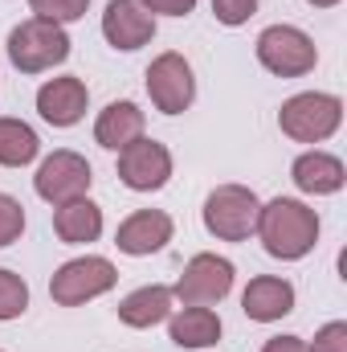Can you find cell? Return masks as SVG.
<instances>
[{
  "mask_svg": "<svg viewBox=\"0 0 347 352\" xmlns=\"http://www.w3.org/2000/svg\"><path fill=\"white\" fill-rule=\"evenodd\" d=\"M265 246L270 258L282 263H298L315 250L319 242V213L294 197H274L270 205L258 209V230H254Z\"/></svg>",
  "mask_w": 347,
  "mask_h": 352,
  "instance_id": "obj_1",
  "label": "cell"
},
{
  "mask_svg": "<svg viewBox=\"0 0 347 352\" xmlns=\"http://www.w3.org/2000/svg\"><path fill=\"white\" fill-rule=\"evenodd\" d=\"M339 123H344V98L323 94V90L294 94L278 111V127L294 144H323V140H331L339 131Z\"/></svg>",
  "mask_w": 347,
  "mask_h": 352,
  "instance_id": "obj_2",
  "label": "cell"
},
{
  "mask_svg": "<svg viewBox=\"0 0 347 352\" xmlns=\"http://www.w3.org/2000/svg\"><path fill=\"white\" fill-rule=\"evenodd\" d=\"M70 58V37L62 25L53 21H41V16H29L21 21L12 33H8V62L21 70V74H41V70H53Z\"/></svg>",
  "mask_w": 347,
  "mask_h": 352,
  "instance_id": "obj_3",
  "label": "cell"
},
{
  "mask_svg": "<svg viewBox=\"0 0 347 352\" xmlns=\"http://www.w3.org/2000/svg\"><path fill=\"white\" fill-rule=\"evenodd\" d=\"M258 192L246 184H221L204 201V230L221 242H246L258 230Z\"/></svg>",
  "mask_w": 347,
  "mask_h": 352,
  "instance_id": "obj_4",
  "label": "cell"
},
{
  "mask_svg": "<svg viewBox=\"0 0 347 352\" xmlns=\"http://www.w3.org/2000/svg\"><path fill=\"white\" fill-rule=\"evenodd\" d=\"M115 283H119L115 263H110V258H98V254H86V258H70V263H62L53 270L49 295H53V303H62V307H78V303H86V299L106 295Z\"/></svg>",
  "mask_w": 347,
  "mask_h": 352,
  "instance_id": "obj_5",
  "label": "cell"
},
{
  "mask_svg": "<svg viewBox=\"0 0 347 352\" xmlns=\"http://www.w3.org/2000/svg\"><path fill=\"white\" fill-rule=\"evenodd\" d=\"M258 62L270 74H278V78H302V74L315 70L319 50L294 25H270V29H261V37H258Z\"/></svg>",
  "mask_w": 347,
  "mask_h": 352,
  "instance_id": "obj_6",
  "label": "cell"
},
{
  "mask_svg": "<svg viewBox=\"0 0 347 352\" xmlns=\"http://www.w3.org/2000/svg\"><path fill=\"white\" fill-rule=\"evenodd\" d=\"M233 291V263L221 254H196L188 258L184 274L176 278L172 299H180L184 307H213Z\"/></svg>",
  "mask_w": 347,
  "mask_h": 352,
  "instance_id": "obj_7",
  "label": "cell"
},
{
  "mask_svg": "<svg viewBox=\"0 0 347 352\" xmlns=\"http://www.w3.org/2000/svg\"><path fill=\"white\" fill-rule=\"evenodd\" d=\"M90 184H94V173H90L86 156H78V152H70V148L45 156L41 168H37V176H33L37 197L49 201V205H66V201L86 197Z\"/></svg>",
  "mask_w": 347,
  "mask_h": 352,
  "instance_id": "obj_8",
  "label": "cell"
},
{
  "mask_svg": "<svg viewBox=\"0 0 347 352\" xmlns=\"http://www.w3.org/2000/svg\"><path fill=\"white\" fill-rule=\"evenodd\" d=\"M147 94L156 102V111L164 115H184L196 98V78H192V66L184 54H160L152 66H147Z\"/></svg>",
  "mask_w": 347,
  "mask_h": 352,
  "instance_id": "obj_9",
  "label": "cell"
},
{
  "mask_svg": "<svg viewBox=\"0 0 347 352\" xmlns=\"http://www.w3.org/2000/svg\"><path fill=\"white\" fill-rule=\"evenodd\" d=\"M172 176V152L156 140H135L119 152V180L135 192H156Z\"/></svg>",
  "mask_w": 347,
  "mask_h": 352,
  "instance_id": "obj_10",
  "label": "cell"
},
{
  "mask_svg": "<svg viewBox=\"0 0 347 352\" xmlns=\"http://www.w3.org/2000/svg\"><path fill=\"white\" fill-rule=\"evenodd\" d=\"M102 37L115 50L131 54V50H139L156 37V16L139 0H110L106 12H102Z\"/></svg>",
  "mask_w": 347,
  "mask_h": 352,
  "instance_id": "obj_11",
  "label": "cell"
},
{
  "mask_svg": "<svg viewBox=\"0 0 347 352\" xmlns=\"http://www.w3.org/2000/svg\"><path fill=\"white\" fill-rule=\"evenodd\" d=\"M172 230L176 226L164 209H139V213H131V217L119 226L115 246H119L123 254H131V258H143V254L164 250V246L172 242Z\"/></svg>",
  "mask_w": 347,
  "mask_h": 352,
  "instance_id": "obj_12",
  "label": "cell"
},
{
  "mask_svg": "<svg viewBox=\"0 0 347 352\" xmlns=\"http://www.w3.org/2000/svg\"><path fill=\"white\" fill-rule=\"evenodd\" d=\"M86 102H90V90L82 78L66 74V78H49L45 87L37 90V111L45 123L53 127H74L82 115H86Z\"/></svg>",
  "mask_w": 347,
  "mask_h": 352,
  "instance_id": "obj_13",
  "label": "cell"
},
{
  "mask_svg": "<svg viewBox=\"0 0 347 352\" xmlns=\"http://www.w3.org/2000/svg\"><path fill=\"white\" fill-rule=\"evenodd\" d=\"M241 311L254 324H274V320L294 311V287L286 278H278V274H258L241 291Z\"/></svg>",
  "mask_w": 347,
  "mask_h": 352,
  "instance_id": "obj_14",
  "label": "cell"
},
{
  "mask_svg": "<svg viewBox=\"0 0 347 352\" xmlns=\"http://www.w3.org/2000/svg\"><path fill=\"white\" fill-rule=\"evenodd\" d=\"M290 180H294L302 192H311V197H331V192H339L347 184V168H344L339 156L315 148V152H302V156L294 160Z\"/></svg>",
  "mask_w": 347,
  "mask_h": 352,
  "instance_id": "obj_15",
  "label": "cell"
},
{
  "mask_svg": "<svg viewBox=\"0 0 347 352\" xmlns=\"http://www.w3.org/2000/svg\"><path fill=\"white\" fill-rule=\"evenodd\" d=\"M94 140L106 148V152H123L127 144L143 140V111L135 102H110L106 111H98V123H94Z\"/></svg>",
  "mask_w": 347,
  "mask_h": 352,
  "instance_id": "obj_16",
  "label": "cell"
},
{
  "mask_svg": "<svg viewBox=\"0 0 347 352\" xmlns=\"http://www.w3.org/2000/svg\"><path fill=\"white\" fill-rule=\"evenodd\" d=\"M53 234L66 242V246H86L102 234V209L78 197V201H66V205H53Z\"/></svg>",
  "mask_w": 347,
  "mask_h": 352,
  "instance_id": "obj_17",
  "label": "cell"
},
{
  "mask_svg": "<svg viewBox=\"0 0 347 352\" xmlns=\"http://www.w3.org/2000/svg\"><path fill=\"white\" fill-rule=\"evenodd\" d=\"M172 316V287H139L119 303V320L127 328H156Z\"/></svg>",
  "mask_w": 347,
  "mask_h": 352,
  "instance_id": "obj_18",
  "label": "cell"
},
{
  "mask_svg": "<svg viewBox=\"0 0 347 352\" xmlns=\"http://www.w3.org/2000/svg\"><path fill=\"white\" fill-rule=\"evenodd\" d=\"M168 336L180 349H208L221 340V316L213 307H184L168 320Z\"/></svg>",
  "mask_w": 347,
  "mask_h": 352,
  "instance_id": "obj_19",
  "label": "cell"
},
{
  "mask_svg": "<svg viewBox=\"0 0 347 352\" xmlns=\"http://www.w3.org/2000/svg\"><path fill=\"white\" fill-rule=\"evenodd\" d=\"M41 152V140L29 123L21 119H0V164L4 168H25Z\"/></svg>",
  "mask_w": 347,
  "mask_h": 352,
  "instance_id": "obj_20",
  "label": "cell"
},
{
  "mask_svg": "<svg viewBox=\"0 0 347 352\" xmlns=\"http://www.w3.org/2000/svg\"><path fill=\"white\" fill-rule=\"evenodd\" d=\"M29 307V283L12 270H0V320H16Z\"/></svg>",
  "mask_w": 347,
  "mask_h": 352,
  "instance_id": "obj_21",
  "label": "cell"
},
{
  "mask_svg": "<svg viewBox=\"0 0 347 352\" xmlns=\"http://www.w3.org/2000/svg\"><path fill=\"white\" fill-rule=\"evenodd\" d=\"M29 8H33L41 21L70 25V21H78V16H86L90 0H29Z\"/></svg>",
  "mask_w": 347,
  "mask_h": 352,
  "instance_id": "obj_22",
  "label": "cell"
},
{
  "mask_svg": "<svg viewBox=\"0 0 347 352\" xmlns=\"http://www.w3.org/2000/svg\"><path fill=\"white\" fill-rule=\"evenodd\" d=\"M25 234V205L8 192H0V250L12 246Z\"/></svg>",
  "mask_w": 347,
  "mask_h": 352,
  "instance_id": "obj_23",
  "label": "cell"
},
{
  "mask_svg": "<svg viewBox=\"0 0 347 352\" xmlns=\"http://www.w3.org/2000/svg\"><path fill=\"white\" fill-rule=\"evenodd\" d=\"M254 12H258V0H213V16L221 25H229V29L246 25Z\"/></svg>",
  "mask_w": 347,
  "mask_h": 352,
  "instance_id": "obj_24",
  "label": "cell"
},
{
  "mask_svg": "<svg viewBox=\"0 0 347 352\" xmlns=\"http://www.w3.org/2000/svg\"><path fill=\"white\" fill-rule=\"evenodd\" d=\"M311 352H347V324L335 320V324H323L315 332V344H307Z\"/></svg>",
  "mask_w": 347,
  "mask_h": 352,
  "instance_id": "obj_25",
  "label": "cell"
},
{
  "mask_svg": "<svg viewBox=\"0 0 347 352\" xmlns=\"http://www.w3.org/2000/svg\"><path fill=\"white\" fill-rule=\"evenodd\" d=\"M152 16L156 12H164V16H188L192 8H196V0H139Z\"/></svg>",
  "mask_w": 347,
  "mask_h": 352,
  "instance_id": "obj_26",
  "label": "cell"
},
{
  "mask_svg": "<svg viewBox=\"0 0 347 352\" xmlns=\"http://www.w3.org/2000/svg\"><path fill=\"white\" fill-rule=\"evenodd\" d=\"M261 352H311V349H307L302 336H274V340H265Z\"/></svg>",
  "mask_w": 347,
  "mask_h": 352,
  "instance_id": "obj_27",
  "label": "cell"
},
{
  "mask_svg": "<svg viewBox=\"0 0 347 352\" xmlns=\"http://www.w3.org/2000/svg\"><path fill=\"white\" fill-rule=\"evenodd\" d=\"M311 4H315V8H335L339 0H311Z\"/></svg>",
  "mask_w": 347,
  "mask_h": 352,
  "instance_id": "obj_28",
  "label": "cell"
}]
</instances>
